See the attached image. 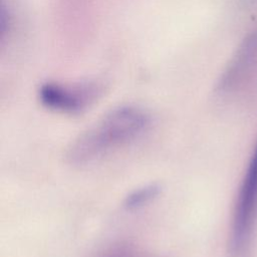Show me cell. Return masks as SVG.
I'll list each match as a JSON object with an SVG mask.
<instances>
[{
  "mask_svg": "<svg viewBox=\"0 0 257 257\" xmlns=\"http://www.w3.org/2000/svg\"><path fill=\"white\" fill-rule=\"evenodd\" d=\"M151 115L137 105L115 107L74 139L67 148V162L76 167L94 164L142 138Z\"/></svg>",
  "mask_w": 257,
  "mask_h": 257,
  "instance_id": "6da1fadb",
  "label": "cell"
},
{
  "mask_svg": "<svg viewBox=\"0 0 257 257\" xmlns=\"http://www.w3.org/2000/svg\"><path fill=\"white\" fill-rule=\"evenodd\" d=\"M257 220V143L249 161L235 203L230 252L233 257H245Z\"/></svg>",
  "mask_w": 257,
  "mask_h": 257,
  "instance_id": "7a4b0ae2",
  "label": "cell"
},
{
  "mask_svg": "<svg viewBox=\"0 0 257 257\" xmlns=\"http://www.w3.org/2000/svg\"><path fill=\"white\" fill-rule=\"evenodd\" d=\"M98 88L91 84L46 82L38 90L41 104L53 111L75 114L86 109L97 97Z\"/></svg>",
  "mask_w": 257,
  "mask_h": 257,
  "instance_id": "3957f363",
  "label": "cell"
},
{
  "mask_svg": "<svg viewBox=\"0 0 257 257\" xmlns=\"http://www.w3.org/2000/svg\"><path fill=\"white\" fill-rule=\"evenodd\" d=\"M257 69V28L252 30L242 41L235 55L228 64L219 88L228 92L247 81Z\"/></svg>",
  "mask_w": 257,
  "mask_h": 257,
  "instance_id": "277c9868",
  "label": "cell"
},
{
  "mask_svg": "<svg viewBox=\"0 0 257 257\" xmlns=\"http://www.w3.org/2000/svg\"><path fill=\"white\" fill-rule=\"evenodd\" d=\"M160 188L157 185H146L133 191L124 201V207L127 210H138L152 202L159 194Z\"/></svg>",
  "mask_w": 257,
  "mask_h": 257,
  "instance_id": "5b68a950",
  "label": "cell"
},
{
  "mask_svg": "<svg viewBox=\"0 0 257 257\" xmlns=\"http://www.w3.org/2000/svg\"><path fill=\"white\" fill-rule=\"evenodd\" d=\"M100 257H153L140 247L130 243L114 244L106 249Z\"/></svg>",
  "mask_w": 257,
  "mask_h": 257,
  "instance_id": "8992f818",
  "label": "cell"
}]
</instances>
